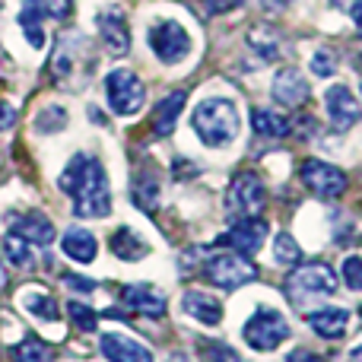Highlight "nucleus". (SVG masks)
Returning <instances> with one entry per match:
<instances>
[{"label":"nucleus","instance_id":"20e7f679","mask_svg":"<svg viewBox=\"0 0 362 362\" xmlns=\"http://www.w3.org/2000/svg\"><path fill=\"white\" fill-rule=\"evenodd\" d=\"M242 334H245V344H248L251 350L270 353V350H276L283 340H289L293 327L286 325V318H283L276 308H257V312L248 318V325H245Z\"/></svg>","mask_w":362,"mask_h":362},{"label":"nucleus","instance_id":"c9c22d12","mask_svg":"<svg viewBox=\"0 0 362 362\" xmlns=\"http://www.w3.org/2000/svg\"><path fill=\"white\" fill-rule=\"evenodd\" d=\"M238 4H242V0H204L206 13H229V10H235Z\"/></svg>","mask_w":362,"mask_h":362},{"label":"nucleus","instance_id":"6ab92c4d","mask_svg":"<svg viewBox=\"0 0 362 362\" xmlns=\"http://www.w3.org/2000/svg\"><path fill=\"white\" fill-rule=\"evenodd\" d=\"M185 99L187 95L181 93V89H175V93H169L156 105V112H153V134H156V137H169V134L175 131L178 115H181V108H185Z\"/></svg>","mask_w":362,"mask_h":362},{"label":"nucleus","instance_id":"2eb2a0df","mask_svg":"<svg viewBox=\"0 0 362 362\" xmlns=\"http://www.w3.org/2000/svg\"><path fill=\"white\" fill-rule=\"evenodd\" d=\"M99 346L108 362H153V353L140 340L124 337V334H102Z\"/></svg>","mask_w":362,"mask_h":362},{"label":"nucleus","instance_id":"58836bf2","mask_svg":"<svg viewBox=\"0 0 362 362\" xmlns=\"http://www.w3.org/2000/svg\"><path fill=\"white\" fill-rule=\"evenodd\" d=\"M286 362H325L318 356V353H312V350H293L286 356Z\"/></svg>","mask_w":362,"mask_h":362},{"label":"nucleus","instance_id":"4c0bfd02","mask_svg":"<svg viewBox=\"0 0 362 362\" xmlns=\"http://www.w3.org/2000/svg\"><path fill=\"white\" fill-rule=\"evenodd\" d=\"M13 121H16V108L6 105V102H0V131L13 127Z\"/></svg>","mask_w":362,"mask_h":362},{"label":"nucleus","instance_id":"423d86ee","mask_svg":"<svg viewBox=\"0 0 362 362\" xmlns=\"http://www.w3.org/2000/svg\"><path fill=\"white\" fill-rule=\"evenodd\" d=\"M204 274H206V280H210L213 286H219V289H238V286H245V283L255 280L257 270H255V264H251L248 257L229 251V255L206 257Z\"/></svg>","mask_w":362,"mask_h":362},{"label":"nucleus","instance_id":"393cba45","mask_svg":"<svg viewBox=\"0 0 362 362\" xmlns=\"http://www.w3.org/2000/svg\"><path fill=\"white\" fill-rule=\"evenodd\" d=\"M4 255L10 257L13 267H32V261H35V257H32V245L23 242L16 232H6V238H4Z\"/></svg>","mask_w":362,"mask_h":362},{"label":"nucleus","instance_id":"9d476101","mask_svg":"<svg viewBox=\"0 0 362 362\" xmlns=\"http://www.w3.org/2000/svg\"><path fill=\"white\" fill-rule=\"evenodd\" d=\"M267 219L261 216H251V219H242V223H235L229 232H226L223 242L229 245V248H235V255L242 257H255L257 251L264 248V242H267Z\"/></svg>","mask_w":362,"mask_h":362},{"label":"nucleus","instance_id":"79ce46f5","mask_svg":"<svg viewBox=\"0 0 362 362\" xmlns=\"http://www.w3.org/2000/svg\"><path fill=\"white\" fill-rule=\"evenodd\" d=\"M4 283H6V270H4V257H0V289H4Z\"/></svg>","mask_w":362,"mask_h":362},{"label":"nucleus","instance_id":"4be33fe9","mask_svg":"<svg viewBox=\"0 0 362 362\" xmlns=\"http://www.w3.org/2000/svg\"><path fill=\"white\" fill-rule=\"evenodd\" d=\"M251 127H255L257 137L280 140L293 131V121L283 118V115H276V112H267V108H255V112H251Z\"/></svg>","mask_w":362,"mask_h":362},{"label":"nucleus","instance_id":"ea45409f","mask_svg":"<svg viewBox=\"0 0 362 362\" xmlns=\"http://www.w3.org/2000/svg\"><path fill=\"white\" fill-rule=\"evenodd\" d=\"M350 16H353V23H356V32L362 35V0H353V6H350Z\"/></svg>","mask_w":362,"mask_h":362},{"label":"nucleus","instance_id":"7c9ffc66","mask_svg":"<svg viewBox=\"0 0 362 362\" xmlns=\"http://www.w3.org/2000/svg\"><path fill=\"white\" fill-rule=\"evenodd\" d=\"M248 45L251 48H257L264 57H276V38H274V32L270 29H251V35H248Z\"/></svg>","mask_w":362,"mask_h":362},{"label":"nucleus","instance_id":"2f4dec72","mask_svg":"<svg viewBox=\"0 0 362 362\" xmlns=\"http://www.w3.org/2000/svg\"><path fill=\"white\" fill-rule=\"evenodd\" d=\"M340 274H344V283L350 289H356V293H362V257H346L344 267H340Z\"/></svg>","mask_w":362,"mask_h":362},{"label":"nucleus","instance_id":"39448f33","mask_svg":"<svg viewBox=\"0 0 362 362\" xmlns=\"http://www.w3.org/2000/svg\"><path fill=\"white\" fill-rule=\"evenodd\" d=\"M105 99L115 115H137L140 108H144L146 89L134 70L118 67L105 76Z\"/></svg>","mask_w":362,"mask_h":362},{"label":"nucleus","instance_id":"e433bc0d","mask_svg":"<svg viewBox=\"0 0 362 362\" xmlns=\"http://www.w3.org/2000/svg\"><path fill=\"white\" fill-rule=\"evenodd\" d=\"M64 283H67L70 289H80V293H93V289H95L93 280H83V276H74V274L64 276Z\"/></svg>","mask_w":362,"mask_h":362},{"label":"nucleus","instance_id":"f3484780","mask_svg":"<svg viewBox=\"0 0 362 362\" xmlns=\"http://www.w3.org/2000/svg\"><path fill=\"white\" fill-rule=\"evenodd\" d=\"M181 308H185V315H191L194 321H200L206 327L223 321V302L216 296L204 293V289H187L185 299H181Z\"/></svg>","mask_w":362,"mask_h":362},{"label":"nucleus","instance_id":"6e6552de","mask_svg":"<svg viewBox=\"0 0 362 362\" xmlns=\"http://www.w3.org/2000/svg\"><path fill=\"white\" fill-rule=\"evenodd\" d=\"M150 48L156 51L159 61L165 64H178L191 54V35L187 29L175 19H163L150 29Z\"/></svg>","mask_w":362,"mask_h":362},{"label":"nucleus","instance_id":"f704fd0d","mask_svg":"<svg viewBox=\"0 0 362 362\" xmlns=\"http://www.w3.org/2000/svg\"><path fill=\"white\" fill-rule=\"evenodd\" d=\"M38 10L51 19H67L70 16V0H35Z\"/></svg>","mask_w":362,"mask_h":362},{"label":"nucleus","instance_id":"f03ea898","mask_svg":"<svg viewBox=\"0 0 362 362\" xmlns=\"http://www.w3.org/2000/svg\"><path fill=\"white\" fill-rule=\"evenodd\" d=\"M191 127L200 137L204 146H213V150H223L232 140L238 137V108L232 99H204L197 108L191 112Z\"/></svg>","mask_w":362,"mask_h":362},{"label":"nucleus","instance_id":"ddd939ff","mask_svg":"<svg viewBox=\"0 0 362 362\" xmlns=\"http://www.w3.org/2000/svg\"><path fill=\"white\" fill-rule=\"evenodd\" d=\"M270 95H274V102H280L283 108H299V105H305L308 102L312 89H308V80L296 67H283L280 74L274 76Z\"/></svg>","mask_w":362,"mask_h":362},{"label":"nucleus","instance_id":"dca6fc26","mask_svg":"<svg viewBox=\"0 0 362 362\" xmlns=\"http://www.w3.org/2000/svg\"><path fill=\"white\" fill-rule=\"evenodd\" d=\"M95 23H99V35H102V42H105V48L112 51L115 57L127 54V48H131V35H127L124 13L121 10H102Z\"/></svg>","mask_w":362,"mask_h":362},{"label":"nucleus","instance_id":"1a4fd4ad","mask_svg":"<svg viewBox=\"0 0 362 362\" xmlns=\"http://www.w3.org/2000/svg\"><path fill=\"white\" fill-rule=\"evenodd\" d=\"M302 185L312 194H318L321 200H334L346 191V175L337 169V165L325 163V159H305L299 169Z\"/></svg>","mask_w":362,"mask_h":362},{"label":"nucleus","instance_id":"f257e3e1","mask_svg":"<svg viewBox=\"0 0 362 362\" xmlns=\"http://www.w3.org/2000/svg\"><path fill=\"white\" fill-rule=\"evenodd\" d=\"M64 194L74 200V213L83 219H105L112 213V187L99 159L76 153L57 178Z\"/></svg>","mask_w":362,"mask_h":362},{"label":"nucleus","instance_id":"37998d69","mask_svg":"<svg viewBox=\"0 0 362 362\" xmlns=\"http://www.w3.org/2000/svg\"><path fill=\"white\" fill-rule=\"evenodd\" d=\"M276 4H283V6H286V4H293V0H276Z\"/></svg>","mask_w":362,"mask_h":362},{"label":"nucleus","instance_id":"412c9836","mask_svg":"<svg viewBox=\"0 0 362 362\" xmlns=\"http://www.w3.org/2000/svg\"><path fill=\"white\" fill-rule=\"evenodd\" d=\"M308 325L318 337H327V340H340L346 334V325H350V315L344 308H321V312H312L308 315Z\"/></svg>","mask_w":362,"mask_h":362},{"label":"nucleus","instance_id":"a19ab883","mask_svg":"<svg viewBox=\"0 0 362 362\" xmlns=\"http://www.w3.org/2000/svg\"><path fill=\"white\" fill-rule=\"evenodd\" d=\"M350 362H362V344L356 346V350H350Z\"/></svg>","mask_w":362,"mask_h":362},{"label":"nucleus","instance_id":"bb28decb","mask_svg":"<svg viewBox=\"0 0 362 362\" xmlns=\"http://www.w3.org/2000/svg\"><path fill=\"white\" fill-rule=\"evenodd\" d=\"M16 362H54V353H51L42 340L29 337L16 346Z\"/></svg>","mask_w":362,"mask_h":362},{"label":"nucleus","instance_id":"b1692460","mask_svg":"<svg viewBox=\"0 0 362 362\" xmlns=\"http://www.w3.org/2000/svg\"><path fill=\"white\" fill-rule=\"evenodd\" d=\"M42 19H45V13L38 10L35 0H25L23 10H19V25H23L25 42H29L32 48H45V29H42Z\"/></svg>","mask_w":362,"mask_h":362},{"label":"nucleus","instance_id":"cd10ccee","mask_svg":"<svg viewBox=\"0 0 362 362\" xmlns=\"http://www.w3.org/2000/svg\"><path fill=\"white\" fill-rule=\"evenodd\" d=\"M156 197H159V185H156V181H153V178L137 181V187H134V204L144 206L146 213H153V210H156Z\"/></svg>","mask_w":362,"mask_h":362},{"label":"nucleus","instance_id":"7ed1b4c3","mask_svg":"<svg viewBox=\"0 0 362 362\" xmlns=\"http://www.w3.org/2000/svg\"><path fill=\"white\" fill-rule=\"evenodd\" d=\"M337 289V274H334L327 264L312 261L296 267L286 276V296L293 305H305L308 299H321V296H331Z\"/></svg>","mask_w":362,"mask_h":362},{"label":"nucleus","instance_id":"c756f323","mask_svg":"<svg viewBox=\"0 0 362 362\" xmlns=\"http://www.w3.org/2000/svg\"><path fill=\"white\" fill-rule=\"evenodd\" d=\"M67 315L74 318V325L80 331H95V312L86 302H67Z\"/></svg>","mask_w":362,"mask_h":362},{"label":"nucleus","instance_id":"9b49d317","mask_svg":"<svg viewBox=\"0 0 362 362\" xmlns=\"http://www.w3.org/2000/svg\"><path fill=\"white\" fill-rule=\"evenodd\" d=\"M325 108L331 118L334 131H350L356 121H362V105L359 99L346 86H331L325 93Z\"/></svg>","mask_w":362,"mask_h":362},{"label":"nucleus","instance_id":"72a5a7b5","mask_svg":"<svg viewBox=\"0 0 362 362\" xmlns=\"http://www.w3.org/2000/svg\"><path fill=\"white\" fill-rule=\"evenodd\" d=\"M334 70H337V64H334V54H331V51H315V57H312V74H315V76H334Z\"/></svg>","mask_w":362,"mask_h":362},{"label":"nucleus","instance_id":"f8f14e48","mask_svg":"<svg viewBox=\"0 0 362 362\" xmlns=\"http://www.w3.org/2000/svg\"><path fill=\"white\" fill-rule=\"evenodd\" d=\"M121 302H124L131 312L146 315V318H163L169 312V299H165L163 289L150 286V283H131V286L121 289Z\"/></svg>","mask_w":362,"mask_h":362},{"label":"nucleus","instance_id":"aec40b11","mask_svg":"<svg viewBox=\"0 0 362 362\" xmlns=\"http://www.w3.org/2000/svg\"><path fill=\"white\" fill-rule=\"evenodd\" d=\"M108 248H112V255L121 257V261H140V257L150 255V245H146L134 229H127V226H121V229L112 232Z\"/></svg>","mask_w":362,"mask_h":362},{"label":"nucleus","instance_id":"4468645a","mask_svg":"<svg viewBox=\"0 0 362 362\" xmlns=\"http://www.w3.org/2000/svg\"><path fill=\"white\" fill-rule=\"evenodd\" d=\"M10 232H16L23 242L35 245V248L54 242V226L42 213H10Z\"/></svg>","mask_w":362,"mask_h":362},{"label":"nucleus","instance_id":"0eeeda50","mask_svg":"<svg viewBox=\"0 0 362 362\" xmlns=\"http://www.w3.org/2000/svg\"><path fill=\"white\" fill-rule=\"evenodd\" d=\"M264 204H267V187H264L261 175H257V172H242V175H235V181H232V187H229V197H226V206H229L232 216L251 219L264 210Z\"/></svg>","mask_w":362,"mask_h":362},{"label":"nucleus","instance_id":"a878e982","mask_svg":"<svg viewBox=\"0 0 362 362\" xmlns=\"http://www.w3.org/2000/svg\"><path fill=\"white\" fill-rule=\"evenodd\" d=\"M274 261L286 264V267H293V264L302 261V248H299V242H296L289 232H280V235L274 238Z\"/></svg>","mask_w":362,"mask_h":362},{"label":"nucleus","instance_id":"c03bdc74","mask_svg":"<svg viewBox=\"0 0 362 362\" xmlns=\"http://www.w3.org/2000/svg\"><path fill=\"white\" fill-rule=\"evenodd\" d=\"M359 315H362V308H359Z\"/></svg>","mask_w":362,"mask_h":362},{"label":"nucleus","instance_id":"c85d7f7f","mask_svg":"<svg viewBox=\"0 0 362 362\" xmlns=\"http://www.w3.org/2000/svg\"><path fill=\"white\" fill-rule=\"evenodd\" d=\"M64 124H67V112H64V108H57V105L45 108V112L35 118V127L42 134H54V131H61Z\"/></svg>","mask_w":362,"mask_h":362},{"label":"nucleus","instance_id":"5701e85b","mask_svg":"<svg viewBox=\"0 0 362 362\" xmlns=\"http://www.w3.org/2000/svg\"><path fill=\"white\" fill-rule=\"evenodd\" d=\"M23 305H25V312L35 315L38 321H57L61 318V305H57V299L51 293H45V289H25Z\"/></svg>","mask_w":362,"mask_h":362},{"label":"nucleus","instance_id":"a211bd4d","mask_svg":"<svg viewBox=\"0 0 362 362\" xmlns=\"http://www.w3.org/2000/svg\"><path fill=\"white\" fill-rule=\"evenodd\" d=\"M61 248H64V255L76 264H93L95 255H99V242H95V235L89 229H83V226H74V229L64 232Z\"/></svg>","mask_w":362,"mask_h":362},{"label":"nucleus","instance_id":"473e14b6","mask_svg":"<svg viewBox=\"0 0 362 362\" xmlns=\"http://www.w3.org/2000/svg\"><path fill=\"white\" fill-rule=\"evenodd\" d=\"M204 359L206 362H242L229 344H204Z\"/></svg>","mask_w":362,"mask_h":362}]
</instances>
